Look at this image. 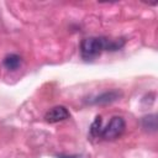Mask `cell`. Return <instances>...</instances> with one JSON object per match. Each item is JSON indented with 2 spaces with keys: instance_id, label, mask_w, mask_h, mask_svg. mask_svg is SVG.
Masks as SVG:
<instances>
[{
  "instance_id": "1",
  "label": "cell",
  "mask_w": 158,
  "mask_h": 158,
  "mask_svg": "<svg viewBox=\"0 0 158 158\" xmlns=\"http://www.w3.org/2000/svg\"><path fill=\"white\" fill-rule=\"evenodd\" d=\"M109 38L105 37H88L80 43V54L84 59H94L101 54L102 51H109Z\"/></svg>"
},
{
  "instance_id": "2",
  "label": "cell",
  "mask_w": 158,
  "mask_h": 158,
  "mask_svg": "<svg viewBox=\"0 0 158 158\" xmlns=\"http://www.w3.org/2000/svg\"><path fill=\"white\" fill-rule=\"evenodd\" d=\"M126 128V123H125V120L120 116H114L109 123L106 125V127L102 128L101 131V137L106 141H112V139H116L118 138L123 131Z\"/></svg>"
},
{
  "instance_id": "3",
  "label": "cell",
  "mask_w": 158,
  "mask_h": 158,
  "mask_svg": "<svg viewBox=\"0 0 158 158\" xmlns=\"http://www.w3.org/2000/svg\"><path fill=\"white\" fill-rule=\"evenodd\" d=\"M70 114L68 111V109L65 106H62V105H58V106H54L52 109H49L46 115H44V120L49 123H56V122H60V121H64L67 118H69Z\"/></svg>"
},
{
  "instance_id": "4",
  "label": "cell",
  "mask_w": 158,
  "mask_h": 158,
  "mask_svg": "<svg viewBox=\"0 0 158 158\" xmlns=\"http://www.w3.org/2000/svg\"><path fill=\"white\" fill-rule=\"evenodd\" d=\"M121 96V93H118L117 90H111V91H106V93H102L100 94L99 96H96L94 99V104H100V105H104V104H110L115 100H117L118 98Z\"/></svg>"
},
{
  "instance_id": "5",
  "label": "cell",
  "mask_w": 158,
  "mask_h": 158,
  "mask_svg": "<svg viewBox=\"0 0 158 158\" xmlns=\"http://www.w3.org/2000/svg\"><path fill=\"white\" fill-rule=\"evenodd\" d=\"M22 63V59L19 54H15V53H11V54H7L4 60H2V64L6 69L9 70H16Z\"/></svg>"
},
{
  "instance_id": "6",
  "label": "cell",
  "mask_w": 158,
  "mask_h": 158,
  "mask_svg": "<svg viewBox=\"0 0 158 158\" xmlns=\"http://www.w3.org/2000/svg\"><path fill=\"white\" fill-rule=\"evenodd\" d=\"M142 127L146 130V131H151V132H154L157 130V116L153 114V115H148V116H144L142 118Z\"/></svg>"
},
{
  "instance_id": "7",
  "label": "cell",
  "mask_w": 158,
  "mask_h": 158,
  "mask_svg": "<svg viewBox=\"0 0 158 158\" xmlns=\"http://www.w3.org/2000/svg\"><path fill=\"white\" fill-rule=\"evenodd\" d=\"M101 123H102L101 117L100 116H96L95 120H94V122L91 123V127H90V135H91V137H99V136L101 137V131H102Z\"/></svg>"
},
{
  "instance_id": "8",
  "label": "cell",
  "mask_w": 158,
  "mask_h": 158,
  "mask_svg": "<svg viewBox=\"0 0 158 158\" xmlns=\"http://www.w3.org/2000/svg\"><path fill=\"white\" fill-rule=\"evenodd\" d=\"M58 158H80L78 156H58Z\"/></svg>"
}]
</instances>
